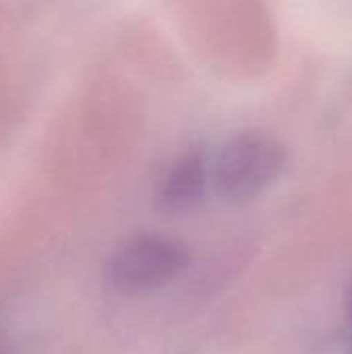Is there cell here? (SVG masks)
Listing matches in <instances>:
<instances>
[{
  "mask_svg": "<svg viewBox=\"0 0 352 354\" xmlns=\"http://www.w3.org/2000/svg\"><path fill=\"white\" fill-rule=\"evenodd\" d=\"M324 354H352V324L351 328L346 330V334L338 342H334L330 348H326Z\"/></svg>",
  "mask_w": 352,
  "mask_h": 354,
  "instance_id": "4",
  "label": "cell"
},
{
  "mask_svg": "<svg viewBox=\"0 0 352 354\" xmlns=\"http://www.w3.org/2000/svg\"><path fill=\"white\" fill-rule=\"evenodd\" d=\"M0 354H6V348H4V344H2V340H0Z\"/></svg>",
  "mask_w": 352,
  "mask_h": 354,
  "instance_id": "6",
  "label": "cell"
},
{
  "mask_svg": "<svg viewBox=\"0 0 352 354\" xmlns=\"http://www.w3.org/2000/svg\"><path fill=\"white\" fill-rule=\"evenodd\" d=\"M346 315H349V322L352 324V276L351 282H349V288H346Z\"/></svg>",
  "mask_w": 352,
  "mask_h": 354,
  "instance_id": "5",
  "label": "cell"
},
{
  "mask_svg": "<svg viewBox=\"0 0 352 354\" xmlns=\"http://www.w3.org/2000/svg\"><path fill=\"white\" fill-rule=\"evenodd\" d=\"M286 149L270 133L245 131L230 137L210 172L216 193L230 205L261 197L284 172Z\"/></svg>",
  "mask_w": 352,
  "mask_h": 354,
  "instance_id": "1",
  "label": "cell"
},
{
  "mask_svg": "<svg viewBox=\"0 0 352 354\" xmlns=\"http://www.w3.org/2000/svg\"><path fill=\"white\" fill-rule=\"evenodd\" d=\"M210 180L205 156L199 149L183 151L164 172L156 189V205L160 212L176 216L191 212L203 197Z\"/></svg>",
  "mask_w": 352,
  "mask_h": 354,
  "instance_id": "3",
  "label": "cell"
},
{
  "mask_svg": "<svg viewBox=\"0 0 352 354\" xmlns=\"http://www.w3.org/2000/svg\"><path fill=\"white\" fill-rule=\"evenodd\" d=\"M189 266L191 253L180 241L162 234H137L112 253L106 278L122 295H141L168 286Z\"/></svg>",
  "mask_w": 352,
  "mask_h": 354,
  "instance_id": "2",
  "label": "cell"
}]
</instances>
